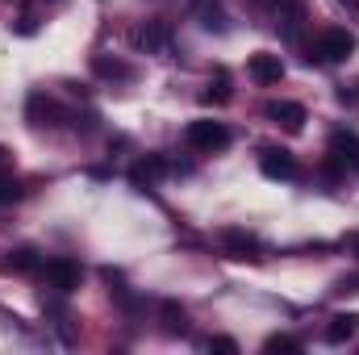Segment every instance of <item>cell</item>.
Returning a JSON list of instances; mask_svg holds the SVG:
<instances>
[{
    "label": "cell",
    "mask_w": 359,
    "mask_h": 355,
    "mask_svg": "<svg viewBox=\"0 0 359 355\" xmlns=\"http://www.w3.org/2000/svg\"><path fill=\"white\" fill-rule=\"evenodd\" d=\"M359 38L351 29H339V25H330V29H322L318 34V42L309 46V55H305V63H318V67H330V63H347L351 55H355Z\"/></svg>",
    "instance_id": "obj_1"
},
{
    "label": "cell",
    "mask_w": 359,
    "mask_h": 355,
    "mask_svg": "<svg viewBox=\"0 0 359 355\" xmlns=\"http://www.w3.org/2000/svg\"><path fill=\"white\" fill-rule=\"evenodd\" d=\"M184 142H188L192 151H201V155H213V151H226V147H230V130H226V121L201 117V121H188Z\"/></svg>",
    "instance_id": "obj_2"
},
{
    "label": "cell",
    "mask_w": 359,
    "mask_h": 355,
    "mask_svg": "<svg viewBox=\"0 0 359 355\" xmlns=\"http://www.w3.org/2000/svg\"><path fill=\"white\" fill-rule=\"evenodd\" d=\"M25 117H29V126H38V130H55V126H63L72 113L55 100V96H46V92H29V100H25Z\"/></svg>",
    "instance_id": "obj_3"
},
{
    "label": "cell",
    "mask_w": 359,
    "mask_h": 355,
    "mask_svg": "<svg viewBox=\"0 0 359 355\" xmlns=\"http://www.w3.org/2000/svg\"><path fill=\"white\" fill-rule=\"evenodd\" d=\"M42 272H46V284H50L55 293H63V297H67V293H76V288L84 284V267L76 264V260H67V255L46 260V267H42Z\"/></svg>",
    "instance_id": "obj_4"
},
{
    "label": "cell",
    "mask_w": 359,
    "mask_h": 355,
    "mask_svg": "<svg viewBox=\"0 0 359 355\" xmlns=\"http://www.w3.org/2000/svg\"><path fill=\"white\" fill-rule=\"evenodd\" d=\"M276 29L288 38V42H297L301 38V25L309 21V4L305 0H276Z\"/></svg>",
    "instance_id": "obj_5"
},
{
    "label": "cell",
    "mask_w": 359,
    "mask_h": 355,
    "mask_svg": "<svg viewBox=\"0 0 359 355\" xmlns=\"http://www.w3.org/2000/svg\"><path fill=\"white\" fill-rule=\"evenodd\" d=\"M259 172L268 180H297L301 176V163H297L284 147H264V151H259Z\"/></svg>",
    "instance_id": "obj_6"
},
{
    "label": "cell",
    "mask_w": 359,
    "mask_h": 355,
    "mask_svg": "<svg viewBox=\"0 0 359 355\" xmlns=\"http://www.w3.org/2000/svg\"><path fill=\"white\" fill-rule=\"evenodd\" d=\"M330 159L343 168V172H359V134L355 130H334L330 142H326Z\"/></svg>",
    "instance_id": "obj_7"
},
{
    "label": "cell",
    "mask_w": 359,
    "mask_h": 355,
    "mask_svg": "<svg viewBox=\"0 0 359 355\" xmlns=\"http://www.w3.org/2000/svg\"><path fill=\"white\" fill-rule=\"evenodd\" d=\"M247 76H251L259 88H271V84H280V80H284V59H280V55H271V51H255V55H251V63H247Z\"/></svg>",
    "instance_id": "obj_8"
},
{
    "label": "cell",
    "mask_w": 359,
    "mask_h": 355,
    "mask_svg": "<svg viewBox=\"0 0 359 355\" xmlns=\"http://www.w3.org/2000/svg\"><path fill=\"white\" fill-rule=\"evenodd\" d=\"M134 46L147 51V55H163V51L172 46V25H168V21H147V25H138V29H134Z\"/></svg>",
    "instance_id": "obj_9"
},
{
    "label": "cell",
    "mask_w": 359,
    "mask_h": 355,
    "mask_svg": "<svg viewBox=\"0 0 359 355\" xmlns=\"http://www.w3.org/2000/svg\"><path fill=\"white\" fill-rule=\"evenodd\" d=\"M222 247H226V255H230V260H259V255H264L259 239H255L251 230H238V226L222 230Z\"/></svg>",
    "instance_id": "obj_10"
},
{
    "label": "cell",
    "mask_w": 359,
    "mask_h": 355,
    "mask_svg": "<svg viewBox=\"0 0 359 355\" xmlns=\"http://www.w3.org/2000/svg\"><path fill=\"white\" fill-rule=\"evenodd\" d=\"M268 113L276 126H284L288 134H301L305 130V121H309V113H305V105H297V100H268Z\"/></svg>",
    "instance_id": "obj_11"
},
{
    "label": "cell",
    "mask_w": 359,
    "mask_h": 355,
    "mask_svg": "<svg viewBox=\"0 0 359 355\" xmlns=\"http://www.w3.org/2000/svg\"><path fill=\"white\" fill-rule=\"evenodd\" d=\"M163 176H168V159L163 155H147V159H138L130 168V184L134 188H155Z\"/></svg>",
    "instance_id": "obj_12"
},
{
    "label": "cell",
    "mask_w": 359,
    "mask_h": 355,
    "mask_svg": "<svg viewBox=\"0 0 359 355\" xmlns=\"http://www.w3.org/2000/svg\"><path fill=\"white\" fill-rule=\"evenodd\" d=\"M355 335H359V314H334V318L326 322V343H334V347L351 343Z\"/></svg>",
    "instance_id": "obj_13"
},
{
    "label": "cell",
    "mask_w": 359,
    "mask_h": 355,
    "mask_svg": "<svg viewBox=\"0 0 359 355\" xmlns=\"http://www.w3.org/2000/svg\"><path fill=\"white\" fill-rule=\"evenodd\" d=\"M92 72H96L100 80H117V84H130V80H134V67L121 63V59H109V55H96V59H92Z\"/></svg>",
    "instance_id": "obj_14"
},
{
    "label": "cell",
    "mask_w": 359,
    "mask_h": 355,
    "mask_svg": "<svg viewBox=\"0 0 359 355\" xmlns=\"http://www.w3.org/2000/svg\"><path fill=\"white\" fill-rule=\"evenodd\" d=\"M234 80H230V72L226 67H217L213 76H209V88H205V105H226L230 96H234V88H230Z\"/></svg>",
    "instance_id": "obj_15"
},
{
    "label": "cell",
    "mask_w": 359,
    "mask_h": 355,
    "mask_svg": "<svg viewBox=\"0 0 359 355\" xmlns=\"http://www.w3.org/2000/svg\"><path fill=\"white\" fill-rule=\"evenodd\" d=\"M159 318H163V330H168V335H188V314H184V305L163 301V305H159Z\"/></svg>",
    "instance_id": "obj_16"
},
{
    "label": "cell",
    "mask_w": 359,
    "mask_h": 355,
    "mask_svg": "<svg viewBox=\"0 0 359 355\" xmlns=\"http://www.w3.org/2000/svg\"><path fill=\"white\" fill-rule=\"evenodd\" d=\"M8 267L13 272H21V276H29V272H38L42 260H38V251L34 247H17V251H8Z\"/></svg>",
    "instance_id": "obj_17"
},
{
    "label": "cell",
    "mask_w": 359,
    "mask_h": 355,
    "mask_svg": "<svg viewBox=\"0 0 359 355\" xmlns=\"http://www.w3.org/2000/svg\"><path fill=\"white\" fill-rule=\"evenodd\" d=\"M21 196V184H17V176H13V168L8 163H0V209L4 205H13Z\"/></svg>",
    "instance_id": "obj_18"
},
{
    "label": "cell",
    "mask_w": 359,
    "mask_h": 355,
    "mask_svg": "<svg viewBox=\"0 0 359 355\" xmlns=\"http://www.w3.org/2000/svg\"><path fill=\"white\" fill-rule=\"evenodd\" d=\"M264 351L268 355H276V351H305V347H301V339H292V335H268V339H264Z\"/></svg>",
    "instance_id": "obj_19"
},
{
    "label": "cell",
    "mask_w": 359,
    "mask_h": 355,
    "mask_svg": "<svg viewBox=\"0 0 359 355\" xmlns=\"http://www.w3.org/2000/svg\"><path fill=\"white\" fill-rule=\"evenodd\" d=\"M201 29H209V34H226V13H222L217 4L201 8Z\"/></svg>",
    "instance_id": "obj_20"
},
{
    "label": "cell",
    "mask_w": 359,
    "mask_h": 355,
    "mask_svg": "<svg viewBox=\"0 0 359 355\" xmlns=\"http://www.w3.org/2000/svg\"><path fill=\"white\" fill-rule=\"evenodd\" d=\"M205 347H209V351H226V355H238V343H234V339H226V335H213V339H209Z\"/></svg>",
    "instance_id": "obj_21"
},
{
    "label": "cell",
    "mask_w": 359,
    "mask_h": 355,
    "mask_svg": "<svg viewBox=\"0 0 359 355\" xmlns=\"http://www.w3.org/2000/svg\"><path fill=\"white\" fill-rule=\"evenodd\" d=\"M339 100H343V105H359V84H343V88H339Z\"/></svg>",
    "instance_id": "obj_22"
},
{
    "label": "cell",
    "mask_w": 359,
    "mask_h": 355,
    "mask_svg": "<svg viewBox=\"0 0 359 355\" xmlns=\"http://www.w3.org/2000/svg\"><path fill=\"white\" fill-rule=\"evenodd\" d=\"M347 251H351V255H359V234H347Z\"/></svg>",
    "instance_id": "obj_23"
},
{
    "label": "cell",
    "mask_w": 359,
    "mask_h": 355,
    "mask_svg": "<svg viewBox=\"0 0 359 355\" xmlns=\"http://www.w3.org/2000/svg\"><path fill=\"white\" fill-rule=\"evenodd\" d=\"M0 163H8V151H4V147H0Z\"/></svg>",
    "instance_id": "obj_24"
},
{
    "label": "cell",
    "mask_w": 359,
    "mask_h": 355,
    "mask_svg": "<svg viewBox=\"0 0 359 355\" xmlns=\"http://www.w3.org/2000/svg\"><path fill=\"white\" fill-rule=\"evenodd\" d=\"M347 4H359V0H347Z\"/></svg>",
    "instance_id": "obj_25"
}]
</instances>
